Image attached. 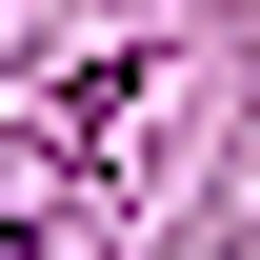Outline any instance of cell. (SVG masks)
I'll list each match as a JSON object with an SVG mask.
<instances>
[{
    "label": "cell",
    "instance_id": "cell-1",
    "mask_svg": "<svg viewBox=\"0 0 260 260\" xmlns=\"http://www.w3.org/2000/svg\"><path fill=\"white\" fill-rule=\"evenodd\" d=\"M0 260H40V240H20V220H0Z\"/></svg>",
    "mask_w": 260,
    "mask_h": 260
}]
</instances>
